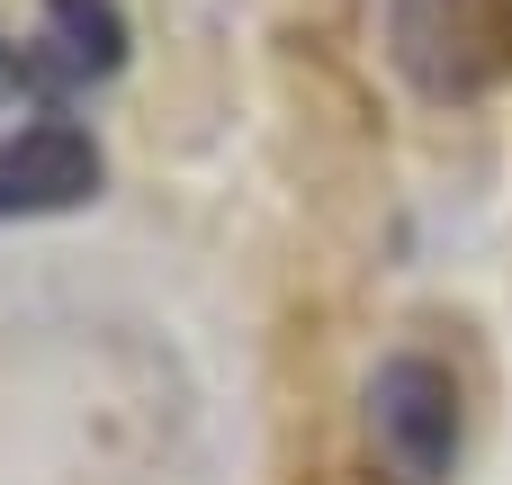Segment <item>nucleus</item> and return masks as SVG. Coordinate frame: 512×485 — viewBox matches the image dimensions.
I'll return each instance as SVG.
<instances>
[{"mask_svg": "<svg viewBox=\"0 0 512 485\" xmlns=\"http://www.w3.org/2000/svg\"><path fill=\"white\" fill-rule=\"evenodd\" d=\"M360 423H369V459L378 485H450L459 477V441H468V405H459V378L423 351H387L369 396H360Z\"/></svg>", "mask_w": 512, "mask_h": 485, "instance_id": "nucleus-1", "label": "nucleus"}, {"mask_svg": "<svg viewBox=\"0 0 512 485\" xmlns=\"http://www.w3.org/2000/svg\"><path fill=\"white\" fill-rule=\"evenodd\" d=\"M387 63L423 99H477L512 72V0H387Z\"/></svg>", "mask_w": 512, "mask_h": 485, "instance_id": "nucleus-2", "label": "nucleus"}, {"mask_svg": "<svg viewBox=\"0 0 512 485\" xmlns=\"http://www.w3.org/2000/svg\"><path fill=\"white\" fill-rule=\"evenodd\" d=\"M99 180H108V162H99L81 117L45 108L0 144V216H72L99 198Z\"/></svg>", "mask_w": 512, "mask_h": 485, "instance_id": "nucleus-3", "label": "nucleus"}, {"mask_svg": "<svg viewBox=\"0 0 512 485\" xmlns=\"http://www.w3.org/2000/svg\"><path fill=\"white\" fill-rule=\"evenodd\" d=\"M126 63L117 0H45V54H27V81H108Z\"/></svg>", "mask_w": 512, "mask_h": 485, "instance_id": "nucleus-4", "label": "nucleus"}, {"mask_svg": "<svg viewBox=\"0 0 512 485\" xmlns=\"http://www.w3.org/2000/svg\"><path fill=\"white\" fill-rule=\"evenodd\" d=\"M0 72H18V54H9V45H0Z\"/></svg>", "mask_w": 512, "mask_h": 485, "instance_id": "nucleus-5", "label": "nucleus"}]
</instances>
